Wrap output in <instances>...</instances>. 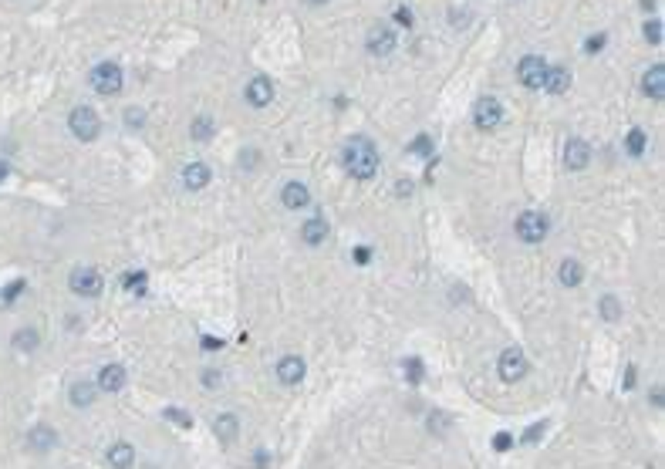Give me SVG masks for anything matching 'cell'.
Listing matches in <instances>:
<instances>
[{
    "mask_svg": "<svg viewBox=\"0 0 665 469\" xmlns=\"http://www.w3.org/2000/svg\"><path fill=\"white\" fill-rule=\"evenodd\" d=\"M345 169L355 176V180H372L378 172V152H375L372 138L365 136H355L351 142L345 145Z\"/></svg>",
    "mask_w": 665,
    "mask_h": 469,
    "instance_id": "obj_1",
    "label": "cell"
},
{
    "mask_svg": "<svg viewBox=\"0 0 665 469\" xmlns=\"http://www.w3.org/2000/svg\"><path fill=\"white\" fill-rule=\"evenodd\" d=\"M88 82H92V88H95L98 95H119L125 84V75L122 68L115 65V61H101V65H95L92 68V75H88Z\"/></svg>",
    "mask_w": 665,
    "mask_h": 469,
    "instance_id": "obj_2",
    "label": "cell"
},
{
    "mask_svg": "<svg viewBox=\"0 0 665 469\" xmlns=\"http://www.w3.org/2000/svg\"><path fill=\"white\" fill-rule=\"evenodd\" d=\"M68 128H71V136H75V138L92 142V138H98V132H101V118L95 115V109L78 105V109L68 111Z\"/></svg>",
    "mask_w": 665,
    "mask_h": 469,
    "instance_id": "obj_3",
    "label": "cell"
},
{
    "mask_svg": "<svg viewBox=\"0 0 665 469\" xmlns=\"http://www.w3.org/2000/svg\"><path fill=\"white\" fill-rule=\"evenodd\" d=\"M68 287L78 297H98L101 287H105V280H101V274H98L95 267H75L68 274Z\"/></svg>",
    "mask_w": 665,
    "mask_h": 469,
    "instance_id": "obj_4",
    "label": "cell"
},
{
    "mask_svg": "<svg viewBox=\"0 0 665 469\" xmlns=\"http://www.w3.org/2000/svg\"><path fill=\"white\" fill-rule=\"evenodd\" d=\"M547 216H544L541 209H524L520 216H517V236L524 240V243H541L544 236H547Z\"/></svg>",
    "mask_w": 665,
    "mask_h": 469,
    "instance_id": "obj_5",
    "label": "cell"
},
{
    "mask_svg": "<svg viewBox=\"0 0 665 469\" xmlns=\"http://www.w3.org/2000/svg\"><path fill=\"white\" fill-rule=\"evenodd\" d=\"M547 68H551V65H547L541 55H527V57H520V65H517V78H520V84H524V88L537 92V88H544Z\"/></svg>",
    "mask_w": 665,
    "mask_h": 469,
    "instance_id": "obj_6",
    "label": "cell"
},
{
    "mask_svg": "<svg viewBox=\"0 0 665 469\" xmlns=\"http://www.w3.org/2000/svg\"><path fill=\"white\" fill-rule=\"evenodd\" d=\"M503 122V109H500L497 98H480L476 105H473V125L476 128H483V132H490V128H497V125Z\"/></svg>",
    "mask_w": 665,
    "mask_h": 469,
    "instance_id": "obj_7",
    "label": "cell"
},
{
    "mask_svg": "<svg viewBox=\"0 0 665 469\" xmlns=\"http://www.w3.org/2000/svg\"><path fill=\"white\" fill-rule=\"evenodd\" d=\"M500 378L503 382H520L527 375V355L520 351V348H507L503 355H500Z\"/></svg>",
    "mask_w": 665,
    "mask_h": 469,
    "instance_id": "obj_8",
    "label": "cell"
},
{
    "mask_svg": "<svg viewBox=\"0 0 665 469\" xmlns=\"http://www.w3.org/2000/svg\"><path fill=\"white\" fill-rule=\"evenodd\" d=\"M125 382H128V372L122 365H101L98 368V392H122Z\"/></svg>",
    "mask_w": 665,
    "mask_h": 469,
    "instance_id": "obj_9",
    "label": "cell"
},
{
    "mask_svg": "<svg viewBox=\"0 0 665 469\" xmlns=\"http://www.w3.org/2000/svg\"><path fill=\"white\" fill-rule=\"evenodd\" d=\"M280 203H284V209H304L307 203H311V189H307L304 182H284V189H280Z\"/></svg>",
    "mask_w": 665,
    "mask_h": 469,
    "instance_id": "obj_10",
    "label": "cell"
},
{
    "mask_svg": "<svg viewBox=\"0 0 665 469\" xmlns=\"http://www.w3.org/2000/svg\"><path fill=\"white\" fill-rule=\"evenodd\" d=\"M270 98H274V84H270V78H263V75L250 78V82H247V101L253 105V109L270 105Z\"/></svg>",
    "mask_w": 665,
    "mask_h": 469,
    "instance_id": "obj_11",
    "label": "cell"
},
{
    "mask_svg": "<svg viewBox=\"0 0 665 469\" xmlns=\"http://www.w3.org/2000/svg\"><path fill=\"white\" fill-rule=\"evenodd\" d=\"M588 162H591V145L584 138H568V145H564V166L584 169Z\"/></svg>",
    "mask_w": 665,
    "mask_h": 469,
    "instance_id": "obj_12",
    "label": "cell"
},
{
    "mask_svg": "<svg viewBox=\"0 0 665 469\" xmlns=\"http://www.w3.org/2000/svg\"><path fill=\"white\" fill-rule=\"evenodd\" d=\"M642 92L652 98V101H662L665 98V65H652L642 78Z\"/></svg>",
    "mask_w": 665,
    "mask_h": 469,
    "instance_id": "obj_13",
    "label": "cell"
},
{
    "mask_svg": "<svg viewBox=\"0 0 665 469\" xmlns=\"http://www.w3.org/2000/svg\"><path fill=\"white\" fill-rule=\"evenodd\" d=\"M392 48H395V34H392L385 24H375V28L368 31V51H372V55H392Z\"/></svg>",
    "mask_w": 665,
    "mask_h": 469,
    "instance_id": "obj_14",
    "label": "cell"
},
{
    "mask_svg": "<svg viewBox=\"0 0 665 469\" xmlns=\"http://www.w3.org/2000/svg\"><path fill=\"white\" fill-rule=\"evenodd\" d=\"M277 378L284 382V385H297V382L304 378V358H297V355L280 358L277 361Z\"/></svg>",
    "mask_w": 665,
    "mask_h": 469,
    "instance_id": "obj_15",
    "label": "cell"
},
{
    "mask_svg": "<svg viewBox=\"0 0 665 469\" xmlns=\"http://www.w3.org/2000/svg\"><path fill=\"white\" fill-rule=\"evenodd\" d=\"M55 446H57V432L51 426H34L28 432V449H34V453H48Z\"/></svg>",
    "mask_w": 665,
    "mask_h": 469,
    "instance_id": "obj_16",
    "label": "cell"
},
{
    "mask_svg": "<svg viewBox=\"0 0 665 469\" xmlns=\"http://www.w3.org/2000/svg\"><path fill=\"white\" fill-rule=\"evenodd\" d=\"M328 220L324 216H314V220H307L304 226H301V240H304L307 247H321L324 240H328Z\"/></svg>",
    "mask_w": 665,
    "mask_h": 469,
    "instance_id": "obj_17",
    "label": "cell"
},
{
    "mask_svg": "<svg viewBox=\"0 0 665 469\" xmlns=\"http://www.w3.org/2000/svg\"><path fill=\"white\" fill-rule=\"evenodd\" d=\"M568 88H571V71L561 68V65H551V68H547V78H544V92L564 95Z\"/></svg>",
    "mask_w": 665,
    "mask_h": 469,
    "instance_id": "obj_18",
    "label": "cell"
},
{
    "mask_svg": "<svg viewBox=\"0 0 665 469\" xmlns=\"http://www.w3.org/2000/svg\"><path fill=\"white\" fill-rule=\"evenodd\" d=\"M105 459H109L111 469H128L132 463H136V449H132L128 442H111L109 453H105Z\"/></svg>",
    "mask_w": 665,
    "mask_h": 469,
    "instance_id": "obj_19",
    "label": "cell"
},
{
    "mask_svg": "<svg viewBox=\"0 0 665 469\" xmlns=\"http://www.w3.org/2000/svg\"><path fill=\"white\" fill-rule=\"evenodd\" d=\"M213 432H216V439H220V442H233V439H236V432H240V419H236L233 412L216 415V422H213Z\"/></svg>",
    "mask_w": 665,
    "mask_h": 469,
    "instance_id": "obj_20",
    "label": "cell"
},
{
    "mask_svg": "<svg viewBox=\"0 0 665 469\" xmlns=\"http://www.w3.org/2000/svg\"><path fill=\"white\" fill-rule=\"evenodd\" d=\"M207 182H209V166L189 162V166L182 169V186H186V189H203Z\"/></svg>",
    "mask_w": 665,
    "mask_h": 469,
    "instance_id": "obj_21",
    "label": "cell"
},
{
    "mask_svg": "<svg viewBox=\"0 0 665 469\" xmlns=\"http://www.w3.org/2000/svg\"><path fill=\"white\" fill-rule=\"evenodd\" d=\"M95 392H98V385H92V382H75L68 392L71 405H75V409H88V405L95 402Z\"/></svg>",
    "mask_w": 665,
    "mask_h": 469,
    "instance_id": "obj_22",
    "label": "cell"
},
{
    "mask_svg": "<svg viewBox=\"0 0 665 469\" xmlns=\"http://www.w3.org/2000/svg\"><path fill=\"white\" fill-rule=\"evenodd\" d=\"M557 280H561L568 290L578 287V284L584 280V267L578 260H564V263H561V270H557Z\"/></svg>",
    "mask_w": 665,
    "mask_h": 469,
    "instance_id": "obj_23",
    "label": "cell"
},
{
    "mask_svg": "<svg viewBox=\"0 0 665 469\" xmlns=\"http://www.w3.org/2000/svg\"><path fill=\"white\" fill-rule=\"evenodd\" d=\"M38 345H41V334L34 331V328H21V331H14V348L17 351H34Z\"/></svg>",
    "mask_w": 665,
    "mask_h": 469,
    "instance_id": "obj_24",
    "label": "cell"
},
{
    "mask_svg": "<svg viewBox=\"0 0 665 469\" xmlns=\"http://www.w3.org/2000/svg\"><path fill=\"white\" fill-rule=\"evenodd\" d=\"M122 287L128 290V294H145V287H149V277L142 274V270H128V274L122 277Z\"/></svg>",
    "mask_w": 665,
    "mask_h": 469,
    "instance_id": "obj_25",
    "label": "cell"
},
{
    "mask_svg": "<svg viewBox=\"0 0 665 469\" xmlns=\"http://www.w3.org/2000/svg\"><path fill=\"white\" fill-rule=\"evenodd\" d=\"M625 145H628V155H642V152H645V145H649V138H645V132H642V128H632V132H628V138H625Z\"/></svg>",
    "mask_w": 665,
    "mask_h": 469,
    "instance_id": "obj_26",
    "label": "cell"
},
{
    "mask_svg": "<svg viewBox=\"0 0 665 469\" xmlns=\"http://www.w3.org/2000/svg\"><path fill=\"white\" fill-rule=\"evenodd\" d=\"M189 136H193L196 142H209V138H213V122H209L207 115H199L193 122V128H189Z\"/></svg>",
    "mask_w": 665,
    "mask_h": 469,
    "instance_id": "obj_27",
    "label": "cell"
},
{
    "mask_svg": "<svg viewBox=\"0 0 665 469\" xmlns=\"http://www.w3.org/2000/svg\"><path fill=\"white\" fill-rule=\"evenodd\" d=\"M601 318H605V321H618V318H622V304L615 301L611 294H608V297H601Z\"/></svg>",
    "mask_w": 665,
    "mask_h": 469,
    "instance_id": "obj_28",
    "label": "cell"
},
{
    "mask_svg": "<svg viewBox=\"0 0 665 469\" xmlns=\"http://www.w3.org/2000/svg\"><path fill=\"white\" fill-rule=\"evenodd\" d=\"M163 419H169V422H176L180 429H193V415L182 412V409H166L163 412Z\"/></svg>",
    "mask_w": 665,
    "mask_h": 469,
    "instance_id": "obj_29",
    "label": "cell"
},
{
    "mask_svg": "<svg viewBox=\"0 0 665 469\" xmlns=\"http://www.w3.org/2000/svg\"><path fill=\"white\" fill-rule=\"evenodd\" d=\"M409 152H416V155H432V142H429V136L412 138V145H409Z\"/></svg>",
    "mask_w": 665,
    "mask_h": 469,
    "instance_id": "obj_30",
    "label": "cell"
},
{
    "mask_svg": "<svg viewBox=\"0 0 665 469\" xmlns=\"http://www.w3.org/2000/svg\"><path fill=\"white\" fill-rule=\"evenodd\" d=\"M645 38H649L652 44H662V21H649V24H645Z\"/></svg>",
    "mask_w": 665,
    "mask_h": 469,
    "instance_id": "obj_31",
    "label": "cell"
},
{
    "mask_svg": "<svg viewBox=\"0 0 665 469\" xmlns=\"http://www.w3.org/2000/svg\"><path fill=\"white\" fill-rule=\"evenodd\" d=\"M601 48H605V34H595V38L584 41V51H588V55H598Z\"/></svg>",
    "mask_w": 665,
    "mask_h": 469,
    "instance_id": "obj_32",
    "label": "cell"
},
{
    "mask_svg": "<svg viewBox=\"0 0 665 469\" xmlns=\"http://www.w3.org/2000/svg\"><path fill=\"white\" fill-rule=\"evenodd\" d=\"M220 382H223V375L216 372V368H207V372H203V385L207 388H216Z\"/></svg>",
    "mask_w": 665,
    "mask_h": 469,
    "instance_id": "obj_33",
    "label": "cell"
},
{
    "mask_svg": "<svg viewBox=\"0 0 665 469\" xmlns=\"http://www.w3.org/2000/svg\"><path fill=\"white\" fill-rule=\"evenodd\" d=\"M405 368H409V378H412V382H419V378H422V365H419L416 358L405 361Z\"/></svg>",
    "mask_w": 665,
    "mask_h": 469,
    "instance_id": "obj_34",
    "label": "cell"
},
{
    "mask_svg": "<svg viewBox=\"0 0 665 469\" xmlns=\"http://www.w3.org/2000/svg\"><path fill=\"white\" fill-rule=\"evenodd\" d=\"M544 436V422H537V426H530L527 429V436H524V442H537Z\"/></svg>",
    "mask_w": 665,
    "mask_h": 469,
    "instance_id": "obj_35",
    "label": "cell"
},
{
    "mask_svg": "<svg viewBox=\"0 0 665 469\" xmlns=\"http://www.w3.org/2000/svg\"><path fill=\"white\" fill-rule=\"evenodd\" d=\"M395 21H399L402 28H412V11H405V7H399V11H395Z\"/></svg>",
    "mask_w": 665,
    "mask_h": 469,
    "instance_id": "obj_36",
    "label": "cell"
},
{
    "mask_svg": "<svg viewBox=\"0 0 665 469\" xmlns=\"http://www.w3.org/2000/svg\"><path fill=\"white\" fill-rule=\"evenodd\" d=\"M203 348H207V351H220L223 341L220 338H213V334H207V338H203Z\"/></svg>",
    "mask_w": 665,
    "mask_h": 469,
    "instance_id": "obj_37",
    "label": "cell"
},
{
    "mask_svg": "<svg viewBox=\"0 0 665 469\" xmlns=\"http://www.w3.org/2000/svg\"><path fill=\"white\" fill-rule=\"evenodd\" d=\"M21 290H24V280H14V284L7 287V294H4V297H7V301H14V297L21 294Z\"/></svg>",
    "mask_w": 665,
    "mask_h": 469,
    "instance_id": "obj_38",
    "label": "cell"
},
{
    "mask_svg": "<svg viewBox=\"0 0 665 469\" xmlns=\"http://www.w3.org/2000/svg\"><path fill=\"white\" fill-rule=\"evenodd\" d=\"M125 122H128V125H142V111L128 109V111H125Z\"/></svg>",
    "mask_w": 665,
    "mask_h": 469,
    "instance_id": "obj_39",
    "label": "cell"
},
{
    "mask_svg": "<svg viewBox=\"0 0 665 469\" xmlns=\"http://www.w3.org/2000/svg\"><path fill=\"white\" fill-rule=\"evenodd\" d=\"M368 257H372V250H368V247H358V250H355V260H358V263H368Z\"/></svg>",
    "mask_w": 665,
    "mask_h": 469,
    "instance_id": "obj_40",
    "label": "cell"
},
{
    "mask_svg": "<svg viewBox=\"0 0 665 469\" xmlns=\"http://www.w3.org/2000/svg\"><path fill=\"white\" fill-rule=\"evenodd\" d=\"M493 442H497V449H510V436H507V432H500Z\"/></svg>",
    "mask_w": 665,
    "mask_h": 469,
    "instance_id": "obj_41",
    "label": "cell"
},
{
    "mask_svg": "<svg viewBox=\"0 0 665 469\" xmlns=\"http://www.w3.org/2000/svg\"><path fill=\"white\" fill-rule=\"evenodd\" d=\"M253 466H257V469H267V453H257V456H253Z\"/></svg>",
    "mask_w": 665,
    "mask_h": 469,
    "instance_id": "obj_42",
    "label": "cell"
},
{
    "mask_svg": "<svg viewBox=\"0 0 665 469\" xmlns=\"http://www.w3.org/2000/svg\"><path fill=\"white\" fill-rule=\"evenodd\" d=\"M4 176H7V162L0 159V180H4Z\"/></svg>",
    "mask_w": 665,
    "mask_h": 469,
    "instance_id": "obj_43",
    "label": "cell"
},
{
    "mask_svg": "<svg viewBox=\"0 0 665 469\" xmlns=\"http://www.w3.org/2000/svg\"><path fill=\"white\" fill-rule=\"evenodd\" d=\"M307 4H314V7H318V4H328V0H307Z\"/></svg>",
    "mask_w": 665,
    "mask_h": 469,
    "instance_id": "obj_44",
    "label": "cell"
}]
</instances>
